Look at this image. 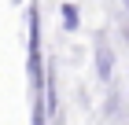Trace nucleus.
I'll return each mask as SVG.
<instances>
[{"label":"nucleus","mask_w":129,"mask_h":125,"mask_svg":"<svg viewBox=\"0 0 129 125\" xmlns=\"http://www.w3.org/2000/svg\"><path fill=\"white\" fill-rule=\"evenodd\" d=\"M44 66H48V55L41 48V8L30 0V11H26V77H30V96H44Z\"/></svg>","instance_id":"1"},{"label":"nucleus","mask_w":129,"mask_h":125,"mask_svg":"<svg viewBox=\"0 0 129 125\" xmlns=\"http://www.w3.org/2000/svg\"><path fill=\"white\" fill-rule=\"evenodd\" d=\"M92 70H96V81L100 85H111L114 81V63H118V52H114V44H111L103 33H96V40H92Z\"/></svg>","instance_id":"2"},{"label":"nucleus","mask_w":129,"mask_h":125,"mask_svg":"<svg viewBox=\"0 0 129 125\" xmlns=\"http://www.w3.org/2000/svg\"><path fill=\"white\" fill-rule=\"evenodd\" d=\"M59 26H63V33H78V29H81V11H78V4H70V0L59 4Z\"/></svg>","instance_id":"3"},{"label":"nucleus","mask_w":129,"mask_h":125,"mask_svg":"<svg viewBox=\"0 0 129 125\" xmlns=\"http://www.w3.org/2000/svg\"><path fill=\"white\" fill-rule=\"evenodd\" d=\"M118 8H122V15H129V0H118Z\"/></svg>","instance_id":"4"},{"label":"nucleus","mask_w":129,"mask_h":125,"mask_svg":"<svg viewBox=\"0 0 129 125\" xmlns=\"http://www.w3.org/2000/svg\"><path fill=\"white\" fill-rule=\"evenodd\" d=\"M15 4H22V0H15Z\"/></svg>","instance_id":"5"}]
</instances>
